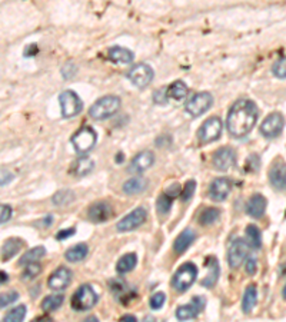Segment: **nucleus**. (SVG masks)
I'll use <instances>...</instances> for the list:
<instances>
[{
	"instance_id": "f257e3e1",
	"label": "nucleus",
	"mask_w": 286,
	"mask_h": 322,
	"mask_svg": "<svg viewBox=\"0 0 286 322\" xmlns=\"http://www.w3.org/2000/svg\"><path fill=\"white\" fill-rule=\"evenodd\" d=\"M259 116L258 106L252 100L240 99L235 102L226 118V126L232 136L243 137L254 129Z\"/></svg>"
},
{
	"instance_id": "f03ea898",
	"label": "nucleus",
	"mask_w": 286,
	"mask_h": 322,
	"mask_svg": "<svg viewBox=\"0 0 286 322\" xmlns=\"http://www.w3.org/2000/svg\"><path fill=\"white\" fill-rule=\"evenodd\" d=\"M120 99L118 96H104L100 97L99 100H96L89 109L90 118H93L96 121H103L113 116L115 113L119 111Z\"/></svg>"
},
{
	"instance_id": "7ed1b4c3",
	"label": "nucleus",
	"mask_w": 286,
	"mask_h": 322,
	"mask_svg": "<svg viewBox=\"0 0 286 322\" xmlns=\"http://www.w3.org/2000/svg\"><path fill=\"white\" fill-rule=\"evenodd\" d=\"M97 302V294L90 285H80L72 297V308L78 312L88 311Z\"/></svg>"
},
{
	"instance_id": "20e7f679",
	"label": "nucleus",
	"mask_w": 286,
	"mask_h": 322,
	"mask_svg": "<svg viewBox=\"0 0 286 322\" xmlns=\"http://www.w3.org/2000/svg\"><path fill=\"white\" fill-rule=\"evenodd\" d=\"M196 275H198V268L195 266V264L186 262L173 275L172 287L179 292H185V291L191 288V285L196 279Z\"/></svg>"
},
{
	"instance_id": "39448f33",
	"label": "nucleus",
	"mask_w": 286,
	"mask_h": 322,
	"mask_svg": "<svg viewBox=\"0 0 286 322\" xmlns=\"http://www.w3.org/2000/svg\"><path fill=\"white\" fill-rule=\"evenodd\" d=\"M96 137V132L90 126H82L72 136V145L78 153H86L95 146Z\"/></svg>"
},
{
	"instance_id": "423d86ee",
	"label": "nucleus",
	"mask_w": 286,
	"mask_h": 322,
	"mask_svg": "<svg viewBox=\"0 0 286 322\" xmlns=\"http://www.w3.org/2000/svg\"><path fill=\"white\" fill-rule=\"evenodd\" d=\"M213 103V97L209 92H200V93H196L186 102L185 105V109L186 112L189 113L193 118H198L202 113H205L206 111H209V108Z\"/></svg>"
},
{
	"instance_id": "0eeeda50",
	"label": "nucleus",
	"mask_w": 286,
	"mask_h": 322,
	"mask_svg": "<svg viewBox=\"0 0 286 322\" xmlns=\"http://www.w3.org/2000/svg\"><path fill=\"white\" fill-rule=\"evenodd\" d=\"M59 102H60V109H62V116L63 118H73L82 111V100L80 97L72 92V90H64L59 96Z\"/></svg>"
},
{
	"instance_id": "6e6552de",
	"label": "nucleus",
	"mask_w": 286,
	"mask_h": 322,
	"mask_svg": "<svg viewBox=\"0 0 286 322\" xmlns=\"http://www.w3.org/2000/svg\"><path fill=\"white\" fill-rule=\"evenodd\" d=\"M222 133V121L218 116H212L203 122V125L200 126L198 132L199 140L202 144H209L213 142Z\"/></svg>"
},
{
	"instance_id": "1a4fd4ad",
	"label": "nucleus",
	"mask_w": 286,
	"mask_h": 322,
	"mask_svg": "<svg viewBox=\"0 0 286 322\" xmlns=\"http://www.w3.org/2000/svg\"><path fill=\"white\" fill-rule=\"evenodd\" d=\"M127 78L136 88H146L153 79V69L149 64L139 63L127 72Z\"/></svg>"
},
{
	"instance_id": "9d476101",
	"label": "nucleus",
	"mask_w": 286,
	"mask_h": 322,
	"mask_svg": "<svg viewBox=\"0 0 286 322\" xmlns=\"http://www.w3.org/2000/svg\"><path fill=\"white\" fill-rule=\"evenodd\" d=\"M249 243L245 239H235L232 241L229 251H228V262L231 268H239L240 264H243V261L247 258L249 254Z\"/></svg>"
},
{
	"instance_id": "9b49d317",
	"label": "nucleus",
	"mask_w": 286,
	"mask_h": 322,
	"mask_svg": "<svg viewBox=\"0 0 286 322\" xmlns=\"http://www.w3.org/2000/svg\"><path fill=\"white\" fill-rule=\"evenodd\" d=\"M146 219V209L139 206L133 209L130 213H127L126 217L122 218L119 222L116 224V229L119 232H129V231H133L136 228L142 225Z\"/></svg>"
},
{
	"instance_id": "f8f14e48",
	"label": "nucleus",
	"mask_w": 286,
	"mask_h": 322,
	"mask_svg": "<svg viewBox=\"0 0 286 322\" xmlns=\"http://www.w3.org/2000/svg\"><path fill=\"white\" fill-rule=\"evenodd\" d=\"M205 305H206V299L203 298V297H193L191 304L179 306L176 309V318L179 321L193 319V318H196L202 312V309L205 308Z\"/></svg>"
},
{
	"instance_id": "ddd939ff",
	"label": "nucleus",
	"mask_w": 286,
	"mask_h": 322,
	"mask_svg": "<svg viewBox=\"0 0 286 322\" xmlns=\"http://www.w3.org/2000/svg\"><path fill=\"white\" fill-rule=\"evenodd\" d=\"M285 126V119L280 113L275 112L269 115L261 125V133L266 137H276L282 133Z\"/></svg>"
},
{
	"instance_id": "4468645a",
	"label": "nucleus",
	"mask_w": 286,
	"mask_h": 322,
	"mask_svg": "<svg viewBox=\"0 0 286 322\" xmlns=\"http://www.w3.org/2000/svg\"><path fill=\"white\" fill-rule=\"evenodd\" d=\"M235 159H236V153L232 148H221L213 153L212 158V163L218 170H228L235 165Z\"/></svg>"
},
{
	"instance_id": "2eb2a0df",
	"label": "nucleus",
	"mask_w": 286,
	"mask_h": 322,
	"mask_svg": "<svg viewBox=\"0 0 286 322\" xmlns=\"http://www.w3.org/2000/svg\"><path fill=\"white\" fill-rule=\"evenodd\" d=\"M231 181L226 177H216L209 186V196L214 202H222L228 198L231 192Z\"/></svg>"
},
{
	"instance_id": "dca6fc26",
	"label": "nucleus",
	"mask_w": 286,
	"mask_h": 322,
	"mask_svg": "<svg viewBox=\"0 0 286 322\" xmlns=\"http://www.w3.org/2000/svg\"><path fill=\"white\" fill-rule=\"evenodd\" d=\"M72 281V272L70 269H67L66 266H60L57 268L53 274L50 275L48 279V285L50 290L53 291H63L69 287Z\"/></svg>"
},
{
	"instance_id": "f3484780",
	"label": "nucleus",
	"mask_w": 286,
	"mask_h": 322,
	"mask_svg": "<svg viewBox=\"0 0 286 322\" xmlns=\"http://www.w3.org/2000/svg\"><path fill=\"white\" fill-rule=\"evenodd\" d=\"M269 182L276 191H286V163L278 161L269 170Z\"/></svg>"
},
{
	"instance_id": "a211bd4d",
	"label": "nucleus",
	"mask_w": 286,
	"mask_h": 322,
	"mask_svg": "<svg viewBox=\"0 0 286 322\" xmlns=\"http://www.w3.org/2000/svg\"><path fill=\"white\" fill-rule=\"evenodd\" d=\"M112 215H113V210H112V206L106 202H97V203H93L88 210V217L92 222L95 224H102V222H106L108 219H111Z\"/></svg>"
},
{
	"instance_id": "6ab92c4d",
	"label": "nucleus",
	"mask_w": 286,
	"mask_h": 322,
	"mask_svg": "<svg viewBox=\"0 0 286 322\" xmlns=\"http://www.w3.org/2000/svg\"><path fill=\"white\" fill-rule=\"evenodd\" d=\"M153 162H155V155L151 151H145V152L136 155L135 158L132 159L127 170L130 173H140V172L146 170L148 168H151Z\"/></svg>"
},
{
	"instance_id": "aec40b11",
	"label": "nucleus",
	"mask_w": 286,
	"mask_h": 322,
	"mask_svg": "<svg viewBox=\"0 0 286 322\" xmlns=\"http://www.w3.org/2000/svg\"><path fill=\"white\" fill-rule=\"evenodd\" d=\"M266 210V199L261 193H255L246 203V213L252 218H261Z\"/></svg>"
},
{
	"instance_id": "412c9836",
	"label": "nucleus",
	"mask_w": 286,
	"mask_h": 322,
	"mask_svg": "<svg viewBox=\"0 0 286 322\" xmlns=\"http://www.w3.org/2000/svg\"><path fill=\"white\" fill-rule=\"evenodd\" d=\"M195 238H196V234H195L192 229L186 228L182 234L176 238L175 243H173V249H175L176 254H177V255H182V254H185L186 249H188L192 243H193Z\"/></svg>"
},
{
	"instance_id": "4be33fe9",
	"label": "nucleus",
	"mask_w": 286,
	"mask_h": 322,
	"mask_svg": "<svg viewBox=\"0 0 286 322\" xmlns=\"http://www.w3.org/2000/svg\"><path fill=\"white\" fill-rule=\"evenodd\" d=\"M22 248H23V241L22 239H19V238H10L2 246V259L3 261H9L10 258L17 255V252H20Z\"/></svg>"
},
{
	"instance_id": "5701e85b",
	"label": "nucleus",
	"mask_w": 286,
	"mask_h": 322,
	"mask_svg": "<svg viewBox=\"0 0 286 322\" xmlns=\"http://www.w3.org/2000/svg\"><path fill=\"white\" fill-rule=\"evenodd\" d=\"M133 57L135 55L129 49L120 48V46H113L109 49V59L116 63H130Z\"/></svg>"
},
{
	"instance_id": "b1692460",
	"label": "nucleus",
	"mask_w": 286,
	"mask_h": 322,
	"mask_svg": "<svg viewBox=\"0 0 286 322\" xmlns=\"http://www.w3.org/2000/svg\"><path fill=\"white\" fill-rule=\"evenodd\" d=\"M206 265L209 266V274H207V276L203 281L200 282V285L210 288V287H213L216 281H218V278H219V264H218L216 258H209Z\"/></svg>"
},
{
	"instance_id": "393cba45",
	"label": "nucleus",
	"mask_w": 286,
	"mask_h": 322,
	"mask_svg": "<svg viewBox=\"0 0 286 322\" xmlns=\"http://www.w3.org/2000/svg\"><path fill=\"white\" fill-rule=\"evenodd\" d=\"M88 245L86 243H78L75 246H72L69 249L66 251L64 254V258L69 261V262H80L83 261L86 255H88Z\"/></svg>"
},
{
	"instance_id": "a878e982",
	"label": "nucleus",
	"mask_w": 286,
	"mask_h": 322,
	"mask_svg": "<svg viewBox=\"0 0 286 322\" xmlns=\"http://www.w3.org/2000/svg\"><path fill=\"white\" fill-rule=\"evenodd\" d=\"M148 188V181L143 177H132L125 182L123 185V192L127 195H136V193L143 192Z\"/></svg>"
},
{
	"instance_id": "bb28decb",
	"label": "nucleus",
	"mask_w": 286,
	"mask_h": 322,
	"mask_svg": "<svg viewBox=\"0 0 286 322\" xmlns=\"http://www.w3.org/2000/svg\"><path fill=\"white\" fill-rule=\"evenodd\" d=\"M258 302V291H256V287L255 285H249L243 294V301H242V309L245 314H249L254 306L256 305Z\"/></svg>"
},
{
	"instance_id": "cd10ccee",
	"label": "nucleus",
	"mask_w": 286,
	"mask_h": 322,
	"mask_svg": "<svg viewBox=\"0 0 286 322\" xmlns=\"http://www.w3.org/2000/svg\"><path fill=\"white\" fill-rule=\"evenodd\" d=\"M136 264H137V257L135 254H126L118 261L116 271L119 274H126V272H130L132 269H135Z\"/></svg>"
},
{
	"instance_id": "c85d7f7f",
	"label": "nucleus",
	"mask_w": 286,
	"mask_h": 322,
	"mask_svg": "<svg viewBox=\"0 0 286 322\" xmlns=\"http://www.w3.org/2000/svg\"><path fill=\"white\" fill-rule=\"evenodd\" d=\"M46 255V249L43 246H36L33 248L29 252H26L23 257L19 259V265L26 266L27 264H32V262H38L39 259Z\"/></svg>"
},
{
	"instance_id": "c756f323",
	"label": "nucleus",
	"mask_w": 286,
	"mask_h": 322,
	"mask_svg": "<svg viewBox=\"0 0 286 322\" xmlns=\"http://www.w3.org/2000/svg\"><path fill=\"white\" fill-rule=\"evenodd\" d=\"M93 166H95V163H93L92 159H89L86 156H82V158H79L78 161L75 162V166H73L75 172L73 173L78 175V176H85V175H88L93 170Z\"/></svg>"
},
{
	"instance_id": "7c9ffc66",
	"label": "nucleus",
	"mask_w": 286,
	"mask_h": 322,
	"mask_svg": "<svg viewBox=\"0 0 286 322\" xmlns=\"http://www.w3.org/2000/svg\"><path fill=\"white\" fill-rule=\"evenodd\" d=\"M246 241L252 249H259L261 248V245H262V236H261V232H259L258 226H246Z\"/></svg>"
},
{
	"instance_id": "2f4dec72",
	"label": "nucleus",
	"mask_w": 286,
	"mask_h": 322,
	"mask_svg": "<svg viewBox=\"0 0 286 322\" xmlns=\"http://www.w3.org/2000/svg\"><path fill=\"white\" fill-rule=\"evenodd\" d=\"M167 95L169 97L175 99V100H182L188 95V86L182 81L173 82L169 88H167Z\"/></svg>"
},
{
	"instance_id": "473e14b6",
	"label": "nucleus",
	"mask_w": 286,
	"mask_h": 322,
	"mask_svg": "<svg viewBox=\"0 0 286 322\" xmlns=\"http://www.w3.org/2000/svg\"><path fill=\"white\" fill-rule=\"evenodd\" d=\"M64 297L63 295H49L43 299L42 302V309L45 312H53L56 309H59L62 304H63Z\"/></svg>"
},
{
	"instance_id": "72a5a7b5",
	"label": "nucleus",
	"mask_w": 286,
	"mask_h": 322,
	"mask_svg": "<svg viewBox=\"0 0 286 322\" xmlns=\"http://www.w3.org/2000/svg\"><path fill=\"white\" fill-rule=\"evenodd\" d=\"M219 218H221V210L216 209V208H207V209H205L200 213L199 222H200V225L203 226L212 225V224H214Z\"/></svg>"
},
{
	"instance_id": "f704fd0d",
	"label": "nucleus",
	"mask_w": 286,
	"mask_h": 322,
	"mask_svg": "<svg viewBox=\"0 0 286 322\" xmlns=\"http://www.w3.org/2000/svg\"><path fill=\"white\" fill-rule=\"evenodd\" d=\"M24 316H26V306L19 305L13 309H10L8 314L5 315L3 321L6 322H20L23 321Z\"/></svg>"
},
{
	"instance_id": "c9c22d12",
	"label": "nucleus",
	"mask_w": 286,
	"mask_h": 322,
	"mask_svg": "<svg viewBox=\"0 0 286 322\" xmlns=\"http://www.w3.org/2000/svg\"><path fill=\"white\" fill-rule=\"evenodd\" d=\"M73 199H75V193L69 189H64V191H59L53 196V203L56 206H64V205H69Z\"/></svg>"
},
{
	"instance_id": "e433bc0d",
	"label": "nucleus",
	"mask_w": 286,
	"mask_h": 322,
	"mask_svg": "<svg viewBox=\"0 0 286 322\" xmlns=\"http://www.w3.org/2000/svg\"><path fill=\"white\" fill-rule=\"evenodd\" d=\"M40 272H42V266H40V264H38V262L27 264L26 268H24L23 274H22V279H23V281H32V279H34Z\"/></svg>"
},
{
	"instance_id": "4c0bfd02",
	"label": "nucleus",
	"mask_w": 286,
	"mask_h": 322,
	"mask_svg": "<svg viewBox=\"0 0 286 322\" xmlns=\"http://www.w3.org/2000/svg\"><path fill=\"white\" fill-rule=\"evenodd\" d=\"M172 196H169L166 192L162 193L159 198H158V202H156V206H158V212L160 215H166L167 212L170 210V206H172Z\"/></svg>"
},
{
	"instance_id": "58836bf2",
	"label": "nucleus",
	"mask_w": 286,
	"mask_h": 322,
	"mask_svg": "<svg viewBox=\"0 0 286 322\" xmlns=\"http://www.w3.org/2000/svg\"><path fill=\"white\" fill-rule=\"evenodd\" d=\"M272 73L279 79H286V56L278 59L272 66Z\"/></svg>"
},
{
	"instance_id": "ea45409f",
	"label": "nucleus",
	"mask_w": 286,
	"mask_h": 322,
	"mask_svg": "<svg viewBox=\"0 0 286 322\" xmlns=\"http://www.w3.org/2000/svg\"><path fill=\"white\" fill-rule=\"evenodd\" d=\"M195 189H196V182L195 181H189L186 182V185L183 188L182 193H181V198H182L183 202L191 201L193 193H195Z\"/></svg>"
},
{
	"instance_id": "a19ab883",
	"label": "nucleus",
	"mask_w": 286,
	"mask_h": 322,
	"mask_svg": "<svg viewBox=\"0 0 286 322\" xmlns=\"http://www.w3.org/2000/svg\"><path fill=\"white\" fill-rule=\"evenodd\" d=\"M165 301H166V295L163 292H156L155 295H152L149 304H151L152 309H160L165 304Z\"/></svg>"
},
{
	"instance_id": "79ce46f5",
	"label": "nucleus",
	"mask_w": 286,
	"mask_h": 322,
	"mask_svg": "<svg viewBox=\"0 0 286 322\" xmlns=\"http://www.w3.org/2000/svg\"><path fill=\"white\" fill-rule=\"evenodd\" d=\"M17 298H19V294L15 292V291H12V292H9V294H3V295H2V299H0V306H2V308H6L9 304L15 302Z\"/></svg>"
},
{
	"instance_id": "37998d69",
	"label": "nucleus",
	"mask_w": 286,
	"mask_h": 322,
	"mask_svg": "<svg viewBox=\"0 0 286 322\" xmlns=\"http://www.w3.org/2000/svg\"><path fill=\"white\" fill-rule=\"evenodd\" d=\"M167 89H159L158 92H155V95H153V100L156 102V103H159V105H165L167 103Z\"/></svg>"
},
{
	"instance_id": "c03bdc74",
	"label": "nucleus",
	"mask_w": 286,
	"mask_h": 322,
	"mask_svg": "<svg viewBox=\"0 0 286 322\" xmlns=\"http://www.w3.org/2000/svg\"><path fill=\"white\" fill-rule=\"evenodd\" d=\"M10 217H12V208L9 205H2V208H0V222L6 224L10 219Z\"/></svg>"
},
{
	"instance_id": "a18cd8bd",
	"label": "nucleus",
	"mask_w": 286,
	"mask_h": 322,
	"mask_svg": "<svg viewBox=\"0 0 286 322\" xmlns=\"http://www.w3.org/2000/svg\"><path fill=\"white\" fill-rule=\"evenodd\" d=\"M256 261L254 258H246V272L249 275H254L256 272Z\"/></svg>"
},
{
	"instance_id": "49530a36",
	"label": "nucleus",
	"mask_w": 286,
	"mask_h": 322,
	"mask_svg": "<svg viewBox=\"0 0 286 322\" xmlns=\"http://www.w3.org/2000/svg\"><path fill=\"white\" fill-rule=\"evenodd\" d=\"M75 232H76V229H75V228H69V229H66V231H60L59 234L56 235V238H57L59 241H62V239H66V238L72 236Z\"/></svg>"
},
{
	"instance_id": "de8ad7c7",
	"label": "nucleus",
	"mask_w": 286,
	"mask_h": 322,
	"mask_svg": "<svg viewBox=\"0 0 286 322\" xmlns=\"http://www.w3.org/2000/svg\"><path fill=\"white\" fill-rule=\"evenodd\" d=\"M166 193L169 196L175 198V196H177V195L181 193V185H179V184H173L170 188H167Z\"/></svg>"
},
{
	"instance_id": "09e8293b",
	"label": "nucleus",
	"mask_w": 286,
	"mask_h": 322,
	"mask_svg": "<svg viewBox=\"0 0 286 322\" xmlns=\"http://www.w3.org/2000/svg\"><path fill=\"white\" fill-rule=\"evenodd\" d=\"M75 73H76V67H75V66H72V64H67L63 70H62V75H63L66 79H70L72 75H75Z\"/></svg>"
},
{
	"instance_id": "8fccbe9b",
	"label": "nucleus",
	"mask_w": 286,
	"mask_h": 322,
	"mask_svg": "<svg viewBox=\"0 0 286 322\" xmlns=\"http://www.w3.org/2000/svg\"><path fill=\"white\" fill-rule=\"evenodd\" d=\"M13 179V175L8 172V170H2V186L8 185L9 182Z\"/></svg>"
},
{
	"instance_id": "3c124183",
	"label": "nucleus",
	"mask_w": 286,
	"mask_h": 322,
	"mask_svg": "<svg viewBox=\"0 0 286 322\" xmlns=\"http://www.w3.org/2000/svg\"><path fill=\"white\" fill-rule=\"evenodd\" d=\"M120 321H125V322H135V321H137V319H136V316H133V315H123V316H122V318H120Z\"/></svg>"
},
{
	"instance_id": "603ef678",
	"label": "nucleus",
	"mask_w": 286,
	"mask_h": 322,
	"mask_svg": "<svg viewBox=\"0 0 286 322\" xmlns=\"http://www.w3.org/2000/svg\"><path fill=\"white\" fill-rule=\"evenodd\" d=\"M8 279H9L8 274H6L5 271H2V283H5V282H8Z\"/></svg>"
},
{
	"instance_id": "864d4df0",
	"label": "nucleus",
	"mask_w": 286,
	"mask_h": 322,
	"mask_svg": "<svg viewBox=\"0 0 286 322\" xmlns=\"http://www.w3.org/2000/svg\"><path fill=\"white\" fill-rule=\"evenodd\" d=\"M283 298L286 299V287H285V290H283Z\"/></svg>"
}]
</instances>
